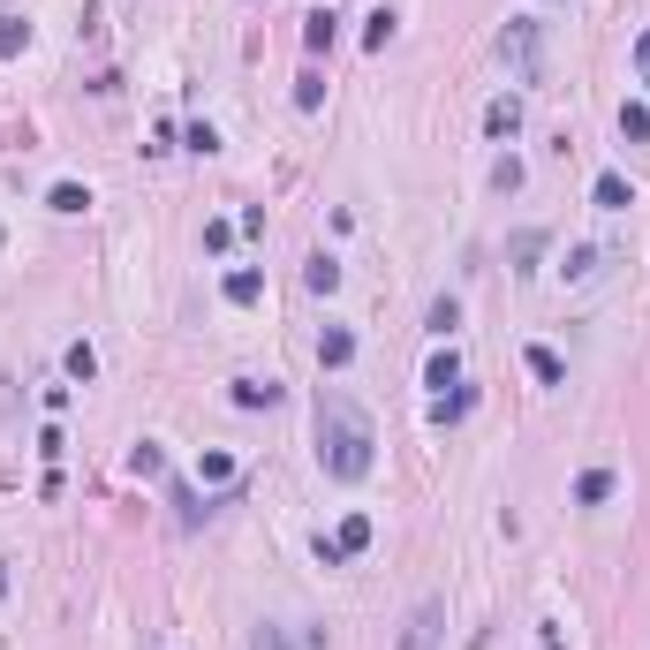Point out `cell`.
<instances>
[{
    "label": "cell",
    "mask_w": 650,
    "mask_h": 650,
    "mask_svg": "<svg viewBox=\"0 0 650 650\" xmlns=\"http://www.w3.org/2000/svg\"><path fill=\"white\" fill-rule=\"evenodd\" d=\"M318 462H325V477H333V484H363V477H371V462H378L371 416H363L341 386H325V394H318Z\"/></svg>",
    "instance_id": "obj_1"
},
{
    "label": "cell",
    "mask_w": 650,
    "mask_h": 650,
    "mask_svg": "<svg viewBox=\"0 0 650 650\" xmlns=\"http://www.w3.org/2000/svg\"><path fill=\"white\" fill-rule=\"evenodd\" d=\"M499 61H507V76L522 91H537V84H545V69H552L545 23H537V16H507V31H499Z\"/></svg>",
    "instance_id": "obj_2"
},
{
    "label": "cell",
    "mask_w": 650,
    "mask_h": 650,
    "mask_svg": "<svg viewBox=\"0 0 650 650\" xmlns=\"http://www.w3.org/2000/svg\"><path fill=\"white\" fill-rule=\"evenodd\" d=\"M439 635H446V598H424L401 620V650H439Z\"/></svg>",
    "instance_id": "obj_3"
},
{
    "label": "cell",
    "mask_w": 650,
    "mask_h": 650,
    "mask_svg": "<svg viewBox=\"0 0 650 650\" xmlns=\"http://www.w3.org/2000/svg\"><path fill=\"white\" fill-rule=\"evenodd\" d=\"M348 356H356V333H348V325H325V333H318V363H325V371H341Z\"/></svg>",
    "instance_id": "obj_4"
},
{
    "label": "cell",
    "mask_w": 650,
    "mask_h": 650,
    "mask_svg": "<svg viewBox=\"0 0 650 650\" xmlns=\"http://www.w3.org/2000/svg\"><path fill=\"white\" fill-rule=\"evenodd\" d=\"M522 129V99H492L484 106V137H514Z\"/></svg>",
    "instance_id": "obj_5"
},
{
    "label": "cell",
    "mask_w": 650,
    "mask_h": 650,
    "mask_svg": "<svg viewBox=\"0 0 650 650\" xmlns=\"http://www.w3.org/2000/svg\"><path fill=\"white\" fill-rule=\"evenodd\" d=\"M333 38H341V16H333V8H318V16H303V46H310V53H325Z\"/></svg>",
    "instance_id": "obj_6"
},
{
    "label": "cell",
    "mask_w": 650,
    "mask_h": 650,
    "mask_svg": "<svg viewBox=\"0 0 650 650\" xmlns=\"http://www.w3.org/2000/svg\"><path fill=\"white\" fill-rule=\"evenodd\" d=\"M273 401H280L273 378H235V409H273Z\"/></svg>",
    "instance_id": "obj_7"
},
{
    "label": "cell",
    "mask_w": 650,
    "mask_h": 650,
    "mask_svg": "<svg viewBox=\"0 0 650 650\" xmlns=\"http://www.w3.org/2000/svg\"><path fill=\"white\" fill-rule=\"evenodd\" d=\"M590 197H598L605 212H628V205H635V189H628V174H598V189H590Z\"/></svg>",
    "instance_id": "obj_8"
},
{
    "label": "cell",
    "mask_w": 650,
    "mask_h": 650,
    "mask_svg": "<svg viewBox=\"0 0 650 650\" xmlns=\"http://www.w3.org/2000/svg\"><path fill=\"white\" fill-rule=\"evenodd\" d=\"M469 409H477V394H469V386H462V394H439V401H431V424L446 431V424H462Z\"/></svg>",
    "instance_id": "obj_9"
},
{
    "label": "cell",
    "mask_w": 650,
    "mask_h": 650,
    "mask_svg": "<svg viewBox=\"0 0 650 650\" xmlns=\"http://www.w3.org/2000/svg\"><path fill=\"white\" fill-rule=\"evenodd\" d=\"M257 295H265V273H257V265H235V273H227V303H257Z\"/></svg>",
    "instance_id": "obj_10"
},
{
    "label": "cell",
    "mask_w": 650,
    "mask_h": 650,
    "mask_svg": "<svg viewBox=\"0 0 650 650\" xmlns=\"http://www.w3.org/2000/svg\"><path fill=\"white\" fill-rule=\"evenodd\" d=\"M575 499H582V507H598V499H613V469H582Z\"/></svg>",
    "instance_id": "obj_11"
},
{
    "label": "cell",
    "mask_w": 650,
    "mask_h": 650,
    "mask_svg": "<svg viewBox=\"0 0 650 650\" xmlns=\"http://www.w3.org/2000/svg\"><path fill=\"white\" fill-rule=\"evenodd\" d=\"M303 280H310V295H333V288H341V265H333V257L318 250V257H310V273H303Z\"/></svg>",
    "instance_id": "obj_12"
},
{
    "label": "cell",
    "mask_w": 650,
    "mask_h": 650,
    "mask_svg": "<svg viewBox=\"0 0 650 650\" xmlns=\"http://www.w3.org/2000/svg\"><path fill=\"white\" fill-rule=\"evenodd\" d=\"M424 386H462V363H454V348H439V356H431V371H424Z\"/></svg>",
    "instance_id": "obj_13"
},
{
    "label": "cell",
    "mask_w": 650,
    "mask_h": 650,
    "mask_svg": "<svg viewBox=\"0 0 650 650\" xmlns=\"http://www.w3.org/2000/svg\"><path fill=\"white\" fill-rule=\"evenodd\" d=\"M46 205H53V212H84V205H91V189H84V182H53V189H46Z\"/></svg>",
    "instance_id": "obj_14"
},
{
    "label": "cell",
    "mask_w": 650,
    "mask_h": 650,
    "mask_svg": "<svg viewBox=\"0 0 650 650\" xmlns=\"http://www.w3.org/2000/svg\"><path fill=\"white\" fill-rule=\"evenodd\" d=\"M333 545H341V560H348V552H363V545H371V514H348Z\"/></svg>",
    "instance_id": "obj_15"
},
{
    "label": "cell",
    "mask_w": 650,
    "mask_h": 650,
    "mask_svg": "<svg viewBox=\"0 0 650 650\" xmlns=\"http://www.w3.org/2000/svg\"><path fill=\"white\" fill-rule=\"evenodd\" d=\"M530 378H545V386H560V378H567L560 348H530Z\"/></svg>",
    "instance_id": "obj_16"
},
{
    "label": "cell",
    "mask_w": 650,
    "mask_h": 650,
    "mask_svg": "<svg viewBox=\"0 0 650 650\" xmlns=\"http://www.w3.org/2000/svg\"><path fill=\"white\" fill-rule=\"evenodd\" d=\"M620 137H628V144H643V137H650V106H635V99L620 106Z\"/></svg>",
    "instance_id": "obj_17"
},
{
    "label": "cell",
    "mask_w": 650,
    "mask_h": 650,
    "mask_svg": "<svg viewBox=\"0 0 650 650\" xmlns=\"http://www.w3.org/2000/svg\"><path fill=\"white\" fill-rule=\"evenodd\" d=\"M31 46V23H16V16H0V61H8V53H23Z\"/></svg>",
    "instance_id": "obj_18"
},
{
    "label": "cell",
    "mask_w": 650,
    "mask_h": 650,
    "mask_svg": "<svg viewBox=\"0 0 650 650\" xmlns=\"http://www.w3.org/2000/svg\"><path fill=\"white\" fill-rule=\"evenodd\" d=\"M454 325H462V303H454V295H439V303H431V333H454Z\"/></svg>",
    "instance_id": "obj_19"
},
{
    "label": "cell",
    "mask_w": 650,
    "mask_h": 650,
    "mask_svg": "<svg viewBox=\"0 0 650 650\" xmlns=\"http://www.w3.org/2000/svg\"><path fill=\"white\" fill-rule=\"evenodd\" d=\"M386 38H394V8H378V16H371V31H363V46H371V53H386Z\"/></svg>",
    "instance_id": "obj_20"
},
{
    "label": "cell",
    "mask_w": 650,
    "mask_h": 650,
    "mask_svg": "<svg viewBox=\"0 0 650 650\" xmlns=\"http://www.w3.org/2000/svg\"><path fill=\"white\" fill-rule=\"evenodd\" d=\"M189 152L212 159V152H220V129H212V121H189Z\"/></svg>",
    "instance_id": "obj_21"
},
{
    "label": "cell",
    "mask_w": 650,
    "mask_h": 650,
    "mask_svg": "<svg viewBox=\"0 0 650 650\" xmlns=\"http://www.w3.org/2000/svg\"><path fill=\"white\" fill-rule=\"evenodd\" d=\"M69 378H99V356H91V348H84V341H76V348H69Z\"/></svg>",
    "instance_id": "obj_22"
},
{
    "label": "cell",
    "mask_w": 650,
    "mask_h": 650,
    "mask_svg": "<svg viewBox=\"0 0 650 650\" xmlns=\"http://www.w3.org/2000/svg\"><path fill=\"white\" fill-rule=\"evenodd\" d=\"M250 650H295V643H288L280 628H257V635H250Z\"/></svg>",
    "instance_id": "obj_23"
},
{
    "label": "cell",
    "mask_w": 650,
    "mask_h": 650,
    "mask_svg": "<svg viewBox=\"0 0 650 650\" xmlns=\"http://www.w3.org/2000/svg\"><path fill=\"white\" fill-rule=\"evenodd\" d=\"M635 76H643V84H650V31L635 38Z\"/></svg>",
    "instance_id": "obj_24"
},
{
    "label": "cell",
    "mask_w": 650,
    "mask_h": 650,
    "mask_svg": "<svg viewBox=\"0 0 650 650\" xmlns=\"http://www.w3.org/2000/svg\"><path fill=\"white\" fill-rule=\"evenodd\" d=\"M0 598H8V567H0Z\"/></svg>",
    "instance_id": "obj_25"
}]
</instances>
